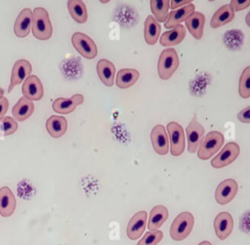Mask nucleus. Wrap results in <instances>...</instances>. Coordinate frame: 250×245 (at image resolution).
<instances>
[{
  "mask_svg": "<svg viewBox=\"0 0 250 245\" xmlns=\"http://www.w3.org/2000/svg\"><path fill=\"white\" fill-rule=\"evenodd\" d=\"M161 31L160 24L152 16H147L144 25V37L148 45H154L159 38Z\"/></svg>",
  "mask_w": 250,
  "mask_h": 245,
  "instance_id": "nucleus-25",
  "label": "nucleus"
},
{
  "mask_svg": "<svg viewBox=\"0 0 250 245\" xmlns=\"http://www.w3.org/2000/svg\"><path fill=\"white\" fill-rule=\"evenodd\" d=\"M238 92L243 99H248L250 97V65L245 67L241 73Z\"/></svg>",
  "mask_w": 250,
  "mask_h": 245,
  "instance_id": "nucleus-30",
  "label": "nucleus"
},
{
  "mask_svg": "<svg viewBox=\"0 0 250 245\" xmlns=\"http://www.w3.org/2000/svg\"><path fill=\"white\" fill-rule=\"evenodd\" d=\"M32 19L33 14L29 8H25L20 12L14 24V32L18 37L23 38L29 34L32 25Z\"/></svg>",
  "mask_w": 250,
  "mask_h": 245,
  "instance_id": "nucleus-14",
  "label": "nucleus"
},
{
  "mask_svg": "<svg viewBox=\"0 0 250 245\" xmlns=\"http://www.w3.org/2000/svg\"><path fill=\"white\" fill-rule=\"evenodd\" d=\"M234 18V11L229 4L223 5L220 7L213 15L210 25L212 28H218L229 22H230Z\"/></svg>",
  "mask_w": 250,
  "mask_h": 245,
  "instance_id": "nucleus-22",
  "label": "nucleus"
},
{
  "mask_svg": "<svg viewBox=\"0 0 250 245\" xmlns=\"http://www.w3.org/2000/svg\"><path fill=\"white\" fill-rule=\"evenodd\" d=\"M225 138L218 131L209 132L204 140H202L197 149V156L201 160H207L212 157L223 145Z\"/></svg>",
  "mask_w": 250,
  "mask_h": 245,
  "instance_id": "nucleus-4",
  "label": "nucleus"
},
{
  "mask_svg": "<svg viewBox=\"0 0 250 245\" xmlns=\"http://www.w3.org/2000/svg\"><path fill=\"white\" fill-rule=\"evenodd\" d=\"M237 119L242 123H250V105L237 113Z\"/></svg>",
  "mask_w": 250,
  "mask_h": 245,
  "instance_id": "nucleus-34",
  "label": "nucleus"
},
{
  "mask_svg": "<svg viewBox=\"0 0 250 245\" xmlns=\"http://www.w3.org/2000/svg\"><path fill=\"white\" fill-rule=\"evenodd\" d=\"M84 97L81 94H75L71 98H58L53 102V109L61 114H68L72 112L75 107L81 104Z\"/></svg>",
  "mask_w": 250,
  "mask_h": 245,
  "instance_id": "nucleus-16",
  "label": "nucleus"
},
{
  "mask_svg": "<svg viewBox=\"0 0 250 245\" xmlns=\"http://www.w3.org/2000/svg\"><path fill=\"white\" fill-rule=\"evenodd\" d=\"M179 66V57L175 49L167 48L164 49L159 58L157 63L158 76L163 79H169Z\"/></svg>",
  "mask_w": 250,
  "mask_h": 245,
  "instance_id": "nucleus-3",
  "label": "nucleus"
},
{
  "mask_svg": "<svg viewBox=\"0 0 250 245\" xmlns=\"http://www.w3.org/2000/svg\"><path fill=\"white\" fill-rule=\"evenodd\" d=\"M97 72L101 81L107 87H111L114 82L115 66L114 64L105 59H101L97 62Z\"/></svg>",
  "mask_w": 250,
  "mask_h": 245,
  "instance_id": "nucleus-19",
  "label": "nucleus"
},
{
  "mask_svg": "<svg viewBox=\"0 0 250 245\" xmlns=\"http://www.w3.org/2000/svg\"><path fill=\"white\" fill-rule=\"evenodd\" d=\"M17 121L11 116H4L0 119V136L6 137L14 134L18 130Z\"/></svg>",
  "mask_w": 250,
  "mask_h": 245,
  "instance_id": "nucleus-31",
  "label": "nucleus"
},
{
  "mask_svg": "<svg viewBox=\"0 0 250 245\" xmlns=\"http://www.w3.org/2000/svg\"><path fill=\"white\" fill-rule=\"evenodd\" d=\"M140 73L134 68H122L117 72L115 83L120 89H126L134 85L139 79Z\"/></svg>",
  "mask_w": 250,
  "mask_h": 245,
  "instance_id": "nucleus-27",
  "label": "nucleus"
},
{
  "mask_svg": "<svg viewBox=\"0 0 250 245\" xmlns=\"http://www.w3.org/2000/svg\"><path fill=\"white\" fill-rule=\"evenodd\" d=\"M194 218L189 212L180 213L173 221L170 227V235L175 241H182L186 239L192 230Z\"/></svg>",
  "mask_w": 250,
  "mask_h": 245,
  "instance_id": "nucleus-2",
  "label": "nucleus"
},
{
  "mask_svg": "<svg viewBox=\"0 0 250 245\" xmlns=\"http://www.w3.org/2000/svg\"><path fill=\"white\" fill-rule=\"evenodd\" d=\"M238 185L233 179H227L219 184L215 191V199L220 205L229 203L237 193Z\"/></svg>",
  "mask_w": 250,
  "mask_h": 245,
  "instance_id": "nucleus-9",
  "label": "nucleus"
},
{
  "mask_svg": "<svg viewBox=\"0 0 250 245\" xmlns=\"http://www.w3.org/2000/svg\"><path fill=\"white\" fill-rule=\"evenodd\" d=\"M163 238V232L159 229L154 231H147L143 238L137 243V245H156Z\"/></svg>",
  "mask_w": 250,
  "mask_h": 245,
  "instance_id": "nucleus-32",
  "label": "nucleus"
},
{
  "mask_svg": "<svg viewBox=\"0 0 250 245\" xmlns=\"http://www.w3.org/2000/svg\"><path fill=\"white\" fill-rule=\"evenodd\" d=\"M170 8V2L166 0H152L150 1V10L153 18L158 22H163L167 20L168 10Z\"/></svg>",
  "mask_w": 250,
  "mask_h": 245,
  "instance_id": "nucleus-29",
  "label": "nucleus"
},
{
  "mask_svg": "<svg viewBox=\"0 0 250 245\" xmlns=\"http://www.w3.org/2000/svg\"><path fill=\"white\" fill-rule=\"evenodd\" d=\"M147 220V214L146 211H140L137 212L129 221L128 225H127V236L131 240H135L139 238L145 228H146V224Z\"/></svg>",
  "mask_w": 250,
  "mask_h": 245,
  "instance_id": "nucleus-15",
  "label": "nucleus"
},
{
  "mask_svg": "<svg viewBox=\"0 0 250 245\" xmlns=\"http://www.w3.org/2000/svg\"><path fill=\"white\" fill-rule=\"evenodd\" d=\"M167 131L170 142V152L173 156H180L186 145V138L183 127L177 122H169L167 124Z\"/></svg>",
  "mask_w": 250,
  "mask_h": 245,
  "instance_id": "nucleus-5",
  "label": "nucleus"
},
{
  "mask_svg": "<svg viewBox=\"0 0 250 245\" xmlns=\"http://www.w3.org/2000/svg\"><path fill=\"white\" fill-rule=\"evenodd\" d=\"M188 4H191L190 0H173L170 3V7H171V9L176 10V9L181 8V7L187 6Z\"/></svg>",
  "mask_w": 250,
  "mask_h": 245,
  "instance_id": "nucleus-36",
  "label": "nucleus"
},
{
  "mask_svg": "<svg viewBox=\"0 0 250 245\" xmlns=\"http://www.w3.org/2000/svg\"><path fill=\"white\" fill-rule=\"evenodd\" d=\"M245 21H246L247 25L250 27V11H249V13L246 15V18H245Z\"/></svg>",
  "mask_w": 250,
  "mask_h": 245,
  "instance_id": "nucleus-37",
  "label": "nucleus"
},
{
  "mask_svg": "<svg viewBox=\"0 0 250 245\" xmlns=\"http://www.w3.org/2000/svg\"><path fill=\"white\" fill-rule=\"evenodd\" d=\"M240 147L236 143H228L223 149L211 160V165L214 168H223L232 163L239 155Z\"/></svg>",
  "mask_w": 250,
  "mask_h": 245,
  "instance_id": "nucleus-7",
  "label": "nucleus"
},
{
  "mask_svg": "<svg viewBox=\"0 0 250 245\" xmlns=\"http://www.w3.org/2000/svg\"><path fill=\"white\" fill-rule=\"evenodd\" d=\"M33 19L31 30L35 38L39 40H47L52 36L53 26L50 20L49 13L42 7H36L33 11Z\"/></svg>",
  "mask_w": 250,
  "mask_h": 245,
  "instance_id": "nucleus-1",
  "label": "nucleus"
},
{
  "mask_svg": "<svg viewBox=\"0 0 250 245\" xmlns=\"http://www.w3.org/2000/svg\"><path fill=\"white\" fill-rule=\"evenodd\" d=\"M33 111L34 103L31 101L25 99L24 97H21L14 105L12 109V114L16 121H24L29 116H31Z\"/></svg>",
  "mask_w": 250,
  "mask_h": 245,
  "instance_id": "nucleus-23",
  "label": "nucleus"
},
{
  "mask_svg": "<svg viewBox=\"0 0 250 245\" xmlns=\"http://www.w3.org/2000/svg\"><path fill=\"white\" fill-rule=\"evenodd\" d=\"M150 140L152 147L156 153L160 155H165L168 153L169 139L163 125L158 124L152 128L150 133Z\"/></svg>",
  "mask_w": 250,
  "mask_h": 245,
  "instance_id": "nucleus-12",
  "label": "nucleus"
},
{
  "mask_svg": "<svg viewBox=\"0 0 250 245\" xmlns=\"http://www.w3.org/2000/svg\"><path fill=\"white\" fill-rule=\"evenodd\" d=\"M198 245H212V244H211V242H209V241H202V242H200Z\"/></svg>",
  "mask_w": 250,
  "mask_h": 245,
  "instance_id": "nucleus-38",
  "label": "nucleus"
},
{
  "mask_svg": "<svg viewBox=\"0 0 250 245\" xmlns=\"http://www.w3.org/2000/svg\"><path fill=\"white\" fill-rule=\"evenodd\" d=\"M71 43L82 57L89 60L96 58L98 54L97 46L88 35L82 32H74L71 36Z\"/></svg>",
  "mask_w": 250,
  "mask_h": 245,
  "instance_id": "nucleus-6",
  "label": "nucleus"
},
{
  "mask_svg": "<svg viewBox=\"0 0 250 245\" xmlns=\"http://www.w3.org/2000/svg\"><path fill=\"white\" fill-rule=\"evenodd\" d=\"M194 5L188 4L187 6L181 7L179 9L173 10L172 12H170V14L167 17V20L165 21V27L166 28H173L176 25L180 24L182 21L186 20V19L194 12Z\"/></svg>",
  "mask_w": 250,
  "mask_h": 245,
  "instance_id": "nucleus-21",
  "label": "nucleus"
},
{
  "mask_svg": "<svg viewBox=\"0 0 250 245\" xmlns=\"http://www.w3.org/2000/svg\"><path fill=\"white\" fill-rule=\"evenodd\" d=\"M22 97L33 102L39 101L44 95V89L41 80L36 75H29L22 84L21 87Z\"/></svg>",
  "mask_w": 250,
  "mask_h": 245,
  "instance_id": "nucleus-10",
  "label": "nucleus"
},
{
  "mask_svg": "<svg viewBox=\"0 0 250 245\" xmlns=\"http://www.w3.org/2000/svg\"><path fill=\"white\" fill-rule=\"evenodd\" d=\"M67 9L71 18L78 23L86 22L88 19V13L86 5L80 0L67 1Z\"/></svg>",
  "mask_w": 250,
  "mask_h": 245,
  "instance_id": "nucleus-28",
  "label": "nucleus"
},
{
  "mask_svg": "<svg viewBox=\"0 0 250 245\" xmlns=\"http://www.w3.org/2000/svg\"><path fill=\"white\" fill-rule=\"evenodd\" d=\"M186 133L188 137V150L190 153H194L197 151L198 146L201 143L203 136L205 134L203 126L196 120L195 116L187 126Z\"/></svg>",
  "mask_w": 250,
  "mask_h": 245,
  "instance_id": "nucleus-8",
  "label": "nucleus"
},
{
  "mask_svg": "<svg viewBox=\"0 0 250 245\" xmlns=\"http://www.w3.org/2000/svg\"><path fill=\"white\" fill-rule=\"evenodd\" d=\"M189 33L197 40L201 39L203 35V28L205 23V17L200 12H193L185 20Z\"/></svg>",
  "mask_w": 250,
  "mask_h": 245,
  "instance_id": "nucleus-18",
  "label": "nucleus"
},
{
  "mask_svg": "<svg viewBox=\"0 0 250 245\" xmlns=\"http://www.w3.org/2000/svg\"><path fill=\"white\" fill-rule=\"evenodd\" d=\"M186 28L183 24H178L170 30L162 33L160 37V45L163 47H170L181 43L186 37Z\"/></svg>",
  "mask_w": 250,
  "mask_h": 245,
  "instance_id": "nucleus-20",
  "label": "nucleus"
},
{
  "mask_svg": "<svg viewBox=\"0 0 250 245\" xmlns=\"http://www.w3.org/2000/svg\"><path fill=\"white\" fill-rule=\"evenodd\" d=\"M229 5L233 11H242L250 6V0H233L230 1Z\"/></svg>",
  "mask_w": 250,
  "mask_h": 245,
  "instance_id": "nucleus-33",
  "label": "nucleus"
},
{
  "mask_svg": "<svg viewBox=\"0 0 250 245\" xmlns=\"http://www.w3.org/2000/svg\"><path fill=\"white\" fill-rule=\"evenodd\" d=\"M16 197L9 186L0 188V215L2 217H10L16 210Z\"/></svg>",
  "mask_w": 250,
  "mask_h": 245,
  "instance_id": "nucleus-17",
  "label": "nucleus"
},
{
  "mask_svg": "<svg viewBox=\"0 0 250 245\" xmlns=\"http://www.w3.org/2000/svg\"><path fill=\"white\" fill-rule=\"evenodd\" d=\"M8 107H9V101L7 98L3 97L2 99H0V119H2L7 110H8Z\"/></svg>",
  "mask_w": 250,
  "mask_h": 245,
  "instance_id": "nucleus-35",
  "label": "nucleus"
},
{
  "mask_svg": "<svg viewBox=\"0 0 250 245\" xmlns=\"http://www.w3.org/2000/svg\"><path fill=\"white\" fill-rule=\"evenodd\" d=\"M46 129L51 137L60 138L66 132L67 121L63 116L52 115L46 121Z\"/></svg>",
  "mask_w": 250,
  "mask_h": 245,
  "instance_id": "nucleus-24",
  "label": "nucleus"
},
{
  "mask_svg": "<svg viewBox=\"0 0 250 245\" xmlns=\"http://www.w3.org/2000/svg\"><path fill=\"white\" fill-rule=\"evenodd\" d=\"M233 228V219L228 212L219 213L214 220V229L216 235L221 240L228 238Z\"/></svg>",
  "mask_w": 250,
  "mask_h": 245,
  "instance_id": "nucleus-13",
  "label": "nucleus"
},
{
  "mask_svg": "<svg viewBox=\"0 0 250 245\" xmlns=\"http://www.w3.org/2000/svg\"><path fill=\"white\" fill-rule=\"evenodd\" d=\"M32 71L31 63L23 59L18 60L13 66L12 74H11V82L8 88V93H10L17 85L21 84L23 80H25Z\"/></svg>",
  "mask_w": 250,
  "mask_h": 245,
  "instance_id": "nucleus-11",
  "label": "nucleus"
},
{
  "mask_svg": "<svg viewBox=\"0 0 250 245\" xmlns=\"http://www.w3.org/2000/svg\"><path fill=\"white\" fill-rule=\"evenodd\" d=\"M3 95H4V90L2 88H0V99L3 98Z\"/></svg>",
  "mask_w": 250,
  "mask_h": 245,
  "instance_id": "nucleus-39",
  "label": "nucleus"
},
{
  "mask_svg": "<svg viewBox=\"0 0 250 245\" xmlns=\"http://www.w3.org/2000/svg\"><path fill=\"white\" fill-rule=\"evenodd\" d=\"M168 209L163 205L154 206L149 214L147 228L150 231L157 230L168 218Z\"/></svg>",
  "mask_w": 250,
  "mask_h": 245,
  "instance_id": "nucleus-26",
  "label": "nucleus"
}]
</instances>
